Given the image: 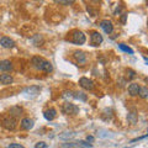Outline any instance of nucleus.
Masks as SVG:
<instances>
[{"mask_svg": "<svg viewBox=\"0 0 148 148\" xmlns=\"http://www.w3.org/2000/svg\"><path fill=\"white\" fill-rule=\"evenodd\" d=\"M140 85L136 84V83H132V84L128 85V94L131 96H137L138 95V91H140Z\"/></svg>", "mask_w": 148, "mask_h": 148, "instance_id": "14", "label": "nucleus"}, {"mask_svg": "<svg viewBox=\"0 0 148 148\" xmlns=\"http://www.w3.org/2000/svg\"><path fill=\"white\" fill-rule=\"evenodd\" d=\"M119 48L123 51V52H126V53H130V54H133V49L131 47H128V46H126L125 43H119Z\"/></svg>", "mask_w": 148, "mask_h": 148, "instance_id": "19", "label": "nucleus"}, {"mask_svg": "<svg viewBox=\"0 0 148 148\" xmlns=\"http://www.w3.org/2000/svg\"><path fill=\"white\" fill-rule=\"evenodd\" d=\"M38 90H40V88H37V86H31V88H29L26 91L27 92H34V94H37L38 92Z\"/></svg>", "mask_w": 148, "mask_h": 148, "instance_id": "21", "label": "nucleus"}, {"mask_svg": "<svg viewBox=\"0 0 148 148\" xmlns=\"http://www.w3.org/2000/svg\"><path fill=\"white\" fill-rule=\"evenodd\" d=\"M100 27L104 30L105 34H108V35L112 34V31H114V25L110 20H101L100 21Z\"/></svg>", "mask_w": 148, "mask_h": 148, "instance_id": "7", "label": "nucleus"}, {"mask_svg": "<svg viewBox=\"0 0 148 148\" xmlns=\"http://www.w3.org/2000/svg\"><path fill=\"white\" fill-rule=\"evenodd\" d=\"M120 12H121V6H117V8H116V10H115V12H114V15H115V16H117Z\"/></svg>", "mask_w": 148, "mask_h": 148, "instance_id": "27", "label": "nucleus"}, {"mask_svg": "<svg viewBox=\"0 0 148 148\" xmlns=\"http://www.w3.org/2000/svg\"><path fill=\"white\" fill-rule=\"evenodd\" d=\"M145 61H146V62L148 63V58H146V57H145Z\"/></svg>", "mask_w": 148, "mask_h": 148, "instance_id": "29", "label": "nucleus"}, {"mask_svg": "<svg viewBox=\"0 0 148 148\" xmlns=\"http://www.w3.org/2000/svg\"><path fill=\"white\" fill-rule=\"evenodd\" d=\"M43 116L47 121H52V120H54L56 116H57V110L53 109V108H49L43 112Z\"/></svg>", "mask_w": 148, "mask_h": 148, "instance_id": "12", "label": "nucleus"}, {"mask_svg": "<svg viewBox=\"0 0 148 148\" xmlns=\"http://www.w3.org/2000/svg\"><path fill=\"white\" fill-rule=\"evenodd\" d=\"M86 41V37L84 32L80 30H73L72 31V42L75 45H84Z\"/></svg>", "mask_w": 148, "mask_h": 148, "instance_id": "2", "label": "nucleus"}, {"mask_svg": "<svg viewBox=\"0 0 148 148\" xmlns=\"http://www.w3.org/2000/svg\"><path fill=\"white\" fill-rule=\"evenodd\" d=\"M20 127L22 130H26V131H29L34 127V120H31L30 117H24L20 121Z\"/></svg>", "mask_w": 148, "mask_h": 148, "instance_id": "9", "label": "nucleus"}, {"mask_svg": "<svg viewBox=\"0 0 148 148\" xmlns=\"http://www.w3.org/2000/svg\"><path fill=\"white\" fill-rule=\"evenodd\" d=\"M138 96L142 99H148V88L146 86H141L140 91H138Z\"/></svg>", "mask_w": 148, "mask_h": 148, "instance_id": "17", "label": "nucleus"}, {"mask_svg": "<svg viewBox=\"0 0 148 148\" xmlns=\"http://www.w3.org/2000/svg\"><path fill=\"white\" fill-rule=\"evenodd\" d=\"M73 57L79 64H85V62H86V54H85V52H83V51H75V52L73 53Z\"/></svg>", "mask_w": 148, "mask_h": 148, "instance_id": "8", "label": "nucleus"}, {"mask_svg": "<svg viewBox=\"0 0 148 148\" xmlns=\"http://www.w3.org/2000/svg\"><path fill=\"white\" fill-rule=\"evenodd\" d=\"M63 98H66V99H74V91L66 90L63 92Z\"/></svg>", "mask_w": 148, "mask_h": 148, "instance_id": "20", "label": "nucleus"}, {"mask_svg": "<svg viewBox=\"0 0 148 148\" xmlns=\"http://www.w3.org/2000/svg\"><path fill=\"white\" fill-rule=\"evenodd\" d=\"M0 46L1 47H4V48H12L14 46H15V42L10 38V37H1L0 38Z\"/></svg>", "mask_w": 148, "mask_h": 148, "instance_id": "11", "label": "nucleus"}, {"mask_svg": "<svg viewBox=\"0 0 148 148\" xmlns=\"http://www.w3.org/2000/svg\"><path fill=\"white\" fill-rule=\"evenodd\" d=\"M147 132H148V130H147ZM147 135H148V133H147Z\"/></svg>", "mask_w": 148, "mask_h": 148, "instance_id": "30", "label": "nucleus"}, {"mask_svg": "<svg viewBox=\"0 0 148 148\" xmlns=\"http://www.w3.org/2000/svg\"><path fill=\"white\" fill-rule=\"evenodd\" d=\"M74 136H75V132L74 131H64L59 135V138H61V140H71Z\"/></svg>", "mask_w": 148, "mask_h": 148, "instance_id": "15", "label": "nucleus"}, {"mask_svg": "<svg viewBox=\"0 0 148 148\" xmlns=\"http://www.w3.org/2000/svg\"><path fill=\"white\" fill-rule=\"evenodd\" d=\"M103 36H101L98 31H92L90 34V43L92 46H100L101 43H103Z\"/></svg>", "mask_w": 148, "mask_h": 148, "instance_id": "5", "label": "nucleus"}, {"mask_svg": "<svg viewBox=\"0 0 148 148\" xmlns=\"http://www.w3.org/2000/svg\"><path fill=\"white\" fill-rule=\"evenodd\" d=\"M127 73L130 74V78H136V73L132 69H127Z\"/></svg>", "mask_w": 148, "mask_h": 148, "instance_id": "24", "label": "nucleus"}, {"mask_svg": "<svg viewBox=\"0 0 148 148\" xmlns=\"http://www.w3.org/2000/svg\"><path fill=\"white\" fill-rule=\"evenodd\" d=\"M12 69V63L9 59H4L0 62V71L1 72H10Z\"/></svg>", "mask_w": 148, "mask_h": 148, "instance_id": "13", "label": "nucleus"}, {"mask_svg": "<svg viewBox=\"0 0 148 148\" xmlns=\"http://www.w3.org/2000/svg\"><path fill=\"white\" fill-rule=\"evenodd\" d=\"M31 64H32V67L37 69V71H41V72H45V73H51L53 71L52 63L46 61L45 58L40 57V56H35V57H32Z\"/></svg>", "mask_w": 148, "mask_h": 148, "instance_id": "1", "label": "nucleus"}, {"mask_svg": "<svg viewBox=\"0 0 148 148\" xmlns=\"http://www.w3.org/2000/svg\"><path fill=\"white\" fill-rule=\"evenodd\" d=\"M1 125H3L4 128L8 130V131H14V130L16 128V126H17V121H16L15 117L8 116V117H4L1 120Z\"/></svg>", "mask_w": 148, "mask_h": 148, "instance_id": "3", "label": "nucleus"}, {"mask_svg": "<svg viewBox=\"0 0 148 148\" xmlns=\"http://www.w3.org/2000/svg\"><path fill=\"white\" fill-rule=\"evenodd\" d=\"M74 99L80 100V101H86V94H84L83 91H75L74 92Z\"/></svg>", "mask_w": 148, "mask_h": 148, "instance_id": "18", "label": "nucleus"}, {"mask_svg": "<svg viewBox=\"0 0 148 148\" xmlns=\"http://www.w3.org/2000/svg\"><path fill=\"white\" fill-rule=\"evenodd\" d=\"M56 3H57V4H63V5H71V4H73L74 1H62V0L59 1V0H58V1H56Z\"/></svg>", "mask_w": 148, "mask_h": 148, "instance_id": "25", "label": "nucleus"}, {"mask_svg": "<svg viewBox=\"0 0 148 148\" xmlns=\"http://www.w3.org/2000/svg\"><path fill=\"white\" fill-rule=\"evenodd\" d=\"M126 18H127V14H122V17H121V22L125 25L126 24Z\"/></svg>", "mask_w": 148, "mask_h": 148, "instance_id": "26", "label": "nucleus"}, {"mask_svg": "<svg viewBox=\"0 0 148 148\" xmlns=\"http://www.w3.org/2000/svg\"><path fill=\"white\" fill-rule=\"evenodd\" d=\"M62 112L66 114V115H77L79 112V108L75 105V104H72V103H66L63 104L62 106Z\"/></svg>", "mask_w": 148, "mask_h": 148, "instance_id": "4", "label": "nucleus"}, {"mask_svg": "<svg viewBox=\"0 0 148 148\" xmlns=\"http://www.w3.org/2000/svg\"><path fill=\"white\" fill-rule=\"evenodd\" d=\"M12 82H14V78H12L11 74H8V73L0 74V84L10 85V84H12Z\"/></svg>", "mask_w": 148, "mask_h": 148, "instance_id": "10", "label": "nucleus"}, {"mask_svg": "<svg viewBox=\"0 0 148 148\" xmlns=\"http://www.w3.org/2000/svg\"><path fill=\"white\" fill-rule=\"evenodd\" d=\"M86 142H88V143H89V142L92 143V142H94V137H92V136H88V137H86Z\"/></svg>", "mask_w": 148, "mask_h": 148, "instance_id": "28", "label": "nucleus"}, {"mask_svg": "<svg viewBox=\"0 0 148 148\" xmlns=\"http://www.w3.org/2000/svg\"><path fill=\"white\" fill-rule=\"evenodd\" d=\"M22 115V109L18 108V106H15V108H11L10 109V116H15L18 117Z\"/></svg>", "mask_w": 148, "mask_h": 148, "instance_id": "16", "label": "nucleus"}, {"mask_svg": "<svg viewBox=\"0 0 148 148\" xmlns=\"http://www.w3.org/2000/svg\"><path fill=\"white\" fill-rule=\"evenodd\" d=\"M9 148H25V147L20 145V143H11V145L9 146Z\"/></svg>", "mask_w": 148, "mask_h": 148, "instance_id": "23", "label": "nucleus"}, {"mask_svg": "<svg viewBox=\"0 0 148 148\" xmlns=\"http://www.w3.org/2000/svg\"><path fill=\"white\" fill-rule=\"evenodd\" d=\"M35 148H47V145H46L45 142H37Z\"/></svg>", "mask_w": 148, "mask_h": 148, "instance_id": "22", "label": "nucleus"}, {"mask_svg": "<svg viewBox=\"0 0 148 148\" xmlns=\"http://www.w3.org/2000/svg\"><path fill=\"white\" fill-rule=\"evenodd\" d=\"M79 85L85 90H92L94 89V83H92V80L89 79V78H85V77H83L79 79Z\"/></svg>", "mask_w": 148, "mask_h": 148, "instance_id": "6", "label": "nucleus"}]
</instances>
